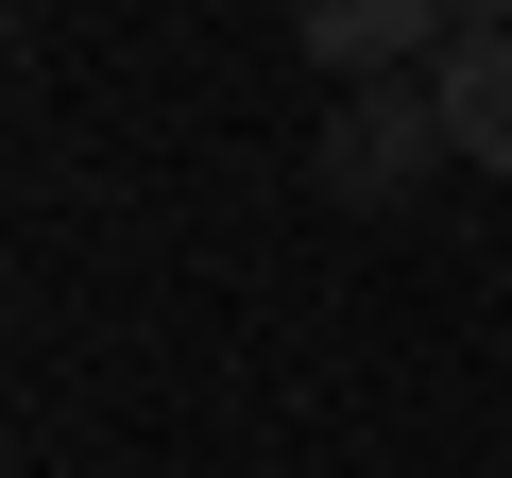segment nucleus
<instances>
[{
    "mask_svg": "<svg viewBox=\"0 0 512 478\" xmlns=\"http://www.w3.org/2000/svg\"><path fill=\"white\" fill-rule=\"evenodd\" d=\"M444 154H461V137H444V86H410V69H393V86H342V120H325V154H308V171H325L342 205H393V188H427Z\"/></svg>",
    "mask_w": 512,
    "mask_h": 478,
    "instance_id": "1",
    "label": "nucleus"
},
{
    "mask_svg": "<svg viewBox=\"0 0 512 478\" xmlns=\"http://www.w3.org/2000/svg\"><path fill=\"white\" fill-rule=\"evenodd\" d=\"M427 35H461L444 0H291V52H308V69H342V86H393Z\"/></svg>",
    "mask_w": 512,
    "mask_h": 478,
    "instance_id": "2",
    "label": "nucleus"
},
{
    "mask_svg": "<svg viewBox=\"0 0 512 478\" xmlns=\"http://www.w3.org/2000/svg\"><path fill=\"white\" fill-rule=\"evenodd\" d=\"M444 137H461V171H495L512 188V35H444Z\"/></svg>",
    "mask_w": 512,
    "mask_h": 478,
    "instance_id": "3",
    "label": "nucleus"
},
{
    "mask_svg": "<svg viewBox=\"0 0 512 478\" xmlns=\"http://www.w3.org/2000/svg\"><path fill=\"white\" fill-rule=\"evenodd\" d=\"M444 18H461V35H512V0H444Z\"/></svg>",
    "mask_w": 512,
    "mask_h": 478,
    "instance_id": "4",
    "label": "nucleus"
}]
</instances>
